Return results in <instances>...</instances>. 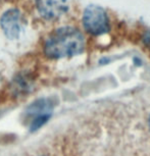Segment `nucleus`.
I'll list each match as a JSON object with an SVG mask.
<instances>
[{
	"label": "nucleus",
	"instance_id": "4",
	"mask_svg": "<svg viewBox=\"0 0 150 156\" xmlns=\"http://www.w3.org/2000/svg\"><path fill=\"white\" fill-rule=\"evenodd\" d=\"M40 16L46 20L57 19L69 10V0H35Z\"/></svg>",
	"mask_w": 150,
	"mask_h": 156
},
{
	"label": "nucleus",
	"instance_id": "2",
	"mask_svg": "<svg viewBox=\"0 0 150 156\" xmlns=\"http://www.w3.org/2000/svg\"><path fill=\"white\" fill-rule=\"evenodd\" d=\"M82 22L85 30L95 36L107 33L110 28L106 11L97 5H89L85 8Z\"/></svg>",
	"mask_w": 150,
	"mask_h": 156
},
{
	"label": "nucleus",
	"instance_id": "3",
	"mask_svg": "<svg viewBox=\"0 0 150 156\" xmlns=\"http://www.w3.org/2000/svg\"><path fill=\"white\" fill-rule=\"evenodd\" d=\"M0 26L8 39H16L22 32V14L16 8L6 10L0 17Z\"/></svg>",
	"mask_w": 150,
	"mask_h": 156
},
{
	"label": "nucleus",
	"instance_id": "5",
	"mask_svg": "<svg viewBox=\"0 0 150 156\" xmlns=\"http://www.w3.org/2000/svg\"><path fill=\"white\" fill-rule=\"evenodd\" d=\"M149 128H150V117H149Z\"/></svg>",
	"mask_w": 150,
	"mask_h": 156
},
{
	"label": "nucleus",
	"instance_id": "1",
	"mask_svg": "<svg viewBox=\"0 0 150 156\" xmlns=\"http://www.w3.org/2000/svg\"><path fill=\"white\" fill-rule=\"evenodd\" d=\"M85 49V38L78 29L62 27L47 38L44 52L49 58H63L82 53Z\"/></svg>",
	"mask_w": 150,
	"mask_h": 156
}]
</instances>
